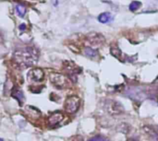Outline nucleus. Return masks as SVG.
<instances>
[{"label":"nucleus","instance_id":"nucleus-17","mask_svg":"<svg viewBox=\"0 0 158 141\" xmlns=\"http://www.w3.org/2000/svg\"><path fill=\"white\" fill-rule=\"evenodd\" d=\"M111 54L117 57V58H119V56L121 55V52L118 48H111Z\"/></svg>","mask_w":158,"mask_h":141},{"label":"nucleus","instance_id":"nucleus-21","mask_svg":"<svg viewBox=\"0 0 158 141\" xmlns=\"http://www.w3.org/2000/svg\"><path fill=\"white\" fill-rule=\"evenodd\" d=\"M0 141H4V140H3L2 138H0Z\"/></svg>","mask_w":158,"mask_h":141},{"label":"nucleus","instance_id":"nucleus-16","mask_svg":"<svg viewBox=\"0 0 158 141\" xmlns=\"http://www.w3.org/2000/svg\"><path fill=\"white\" fill-rule=\"evenodd\" d=\"M88 141H109L107 138H105L103 136H95L92 138H90Z\"/></svg>","mask_w":158,"mask_h":141},{"label":"nucleus","instance_id":"nucleus-11","mask_svg":"<svg viewBox=\"0 0 158 141\" xmlns=\"http://www.w3.org/2000/svg\"><path fill=\"white\" fill-rule=\"evenodd\" d=\"M98 20L101 23H107L112 20V16L109 12H103L98 16Z\"/></svg>","mask_w":158,"mask_h":141},{"label":"nucleus","instance_id":"nucleus-12","mask_svg":"<svg viewBox=\"0 0 158 141\" xmlns=\"http://www.w3.org/2000/svg\"><path fill=\"white\" fill-rule=\"evenodd\" d=\"M12 96L13 98H15L20 104H21V102L23 103V100H24V95H23V92L19 89H14V90L12 91Z\"/></svg>","mask_w":158,"mask_h":141},{"label":"nucleus","instance_id":"nucleus-4","mask_svg":"<svg viewBox=\"0 0 158 141\" xmlns=\"http://www.w3.org/2000/svg\"><path fill=\"white\" fill-rule=\"evenodd\" d=\"M80 105H81L80 98L76 95H71L66 99L64 108L68 114H74L79 110Z\"/></svg>","mask_w":158,"mask_h":141},{"label":"nucleus","instance_id":"nucleus-6","mask_svg":"<svg viewBox=\"0 0 158 141\" xmlns=\"http://www.w3.org/2000/svg\"><path fill=\"white\" fill-rule=\"evenodd\" d=\"M28 77V79L30 82H35V83H38V82H41L43 80L44 78V71L40 68V67H34L32 69H31L27 75Z\"/></svg>","mask_w":158,"mask_h":141},{"label":"nucleus","instance_id":"nucleus-13","mask_svg":"<svg viewBox=\"0 0 158 141\" xmlns=\"http://www.w3.org/2000/svg\"><path fill=\"white\" fill-rule=\"evenodd\" d=\"M84 55L90 58H95L98 56V52L96 50L91 48V47H86L84 49Z\"/></svg>","mask_w":158,"mask_h":141},{"label":"nucleus","instance_id":"nucleus-20","mask_svg":"<svg viewBox=\"0 0 158 141\" xmlns=\"http://www.w3.org/2000/svg\"><path fill=\"white\" fill-rule=\"evenodd\" d=\"M127 141H139L137 138H135V137H131V138H129Z\"/></svg>","mask_w":158,"mask_h":141},{"label":"nucleus","instance_id":"nucleus-7","mask_svg":"<svg viewBox=\"0 0 158 141\" xmlns=\"http://www.w3.org/2000/svg\"><path fill=\"white\" fill-rule=\"evenodd\" d=\"M107 110L112 115H119L124 112V106L117 101H107Z\"/></svg>","mask_w":158,"mask_h":141},{"label":"nucleus","instance_id":"nucleus-10","mask_svg":"<svg viewBox=\"0 0 158 141\" xmlns=\"http://www.w3.org/2000/svg\"><path fill=\"white\" fill-rule=\"evenodd\" d=\"M24 113L25 114L27 115V117H31V118H34V119H37L40 115H41V113L38 109L32 107V106H27L25 107V110H24Z\"/></svg>","mask_w":158,"mask_h":141},{"label":"nucleus","instance_id":"nucleus-9","mask_svg":"<svg viewBox=\"0 0 158 141\" xmlns=\"http://www.w3.org/2000/svg\"><path fill=\"white\" fill-rule=\"evenodd\" d=\"M89 42L92 45H99V44H102L104 42L105 39L104 37L102 35V34H99V33H92V34H89L88 37H87Z\"/></svg>","mask_w":158,"mask_h":141},{"label":"nucleus","instance_id":"nucleus-8","mask_svg":"<svg viewBox=\"0 0 158 141\" xmlns=\"http://www.w3.org/2000/svg\"><path fill=\"white\" fill-rule=\"evenodd\" d=\"M143 135L151 141H158V130L155 127L145 125L142 127Z\"/></svg>","mask_w":158,"mask_h":141},{"label":"nucleus","instance_id":"nucleus-22","mask_svg":"<svg viewBox=\"0 0 158 141\" xmlns=\"http://www.w3.org/2000/svg\"><path fill=\"white\" fill-rule=\"evenodd\" d=\"M0 40H1V36H0Z\"/></svg>","mask_w":158,"mask_h":141},{"label":"nucleus","instance_id":"nucleus-18","mask_svg":"<svg viewBox=\"0 0 158 141\" xmlns=\"http://www.w3.org/2000/svg\"><path fill=\"white\" fill-rule=\"evenodd\" d=\"M70 141H84V140H83V137H82L81 136L77 135V136H72V137L70 138Z\"/></svg>","mask_w":158,"mask_h":141},{"label":"nucleus","instance_id":"nucleus-14","mask_svg":"<svg viewBox=\"0 0 158 141\" xmlns=\"http://www.w3.org/2000/svg\"><path fill=\"white\" fill-rule=\"evenodd\" d=\"M16 12L19 17L23 18L26 14V8L22 5H17L16 6Z\"/></svg>","mask_w":158,"mask_h":141},{"label":"nucleus","instance_id":"nucleus-3","mask_svg":"<svg viewBox=\"0 0 158 141\" xmlns=\"http://www.w3.org/2000/svg\"><path fill=\"white\" fill-rule=\"evenodd\" d=\"M49 79L53 85L58 89L67 88L70 84L69 78H67V76L63 75L62 73H58V72H50Z\"/></svg>","mask_w":158,"mask_h":141},{"label":"nucleus","instance_id":"nucleus-2","mask_svg":"<svg viewBox=\"0 0 158 141\" xmlns=\"http://www.w3.org/2000/svg\"><path fill=\"white\" fill-rule=\"evenodd\" d=\"M126 96L135 102H142L149 97V91L144 87H131L126 89Z\"/></svg>","mask_w":158,"mask_h":141},{"label":"nucleus","instance_id":"nucleus-1","mask_svg":"<svg viewBox=\"0 0 158 141\" xmlns=\"http://www.w3.org/2000/svg\"><path fill=\"white\" fill-rule=\"evenodd\" d=\"M13 59L17 66L21 68H28L33 67L39 60V52L32 46H26L15 50L13 53Z\"/></svg>","mask_w":158,"mask_h":141},{"label":"nucleus","instance_id":"nucleus-5","mask_svg":"<svg viewBox=\"0 0 158 141\" xmlns=\"http://www.w3.org/2000/svg\"><path fill=\"white\" fill-rule=\"evenodd\" d=\"M66 116L61 112H54L47 117V124L50 127L55 128L60 125L65 120Z\"/></svg>","mask_w":158,"mask_h":141},{"label":"nucleus","instance_id":"nucleus-19","mask_svg":"<svg viewBox=\"0 0 158 141\" xmlns=\"http://www.w3.org/2000/svg\"><path fill=\"white\" fill-rule=\"evenodd\" d=\"M25 29H26V25L25 24H22V25L20 26V30L21 31H25Z\"/></svg>","mask_w":158,"mask_h":141},{"label":"nucleus","instance_id":"nucleus-15","mask_svg":"<svg viewBox=\"0 0 158 141\" xmlns=\"http://www.w3.org/2000/svg\"><path fill=\"white\" fill-rule=\"evenodd\" d=\"M141 2H139V1H132V2L130 4L129 9H130V11L134 12V11L138 10V9L141 8Z\"/></svg>","mask_w":158,"mask_h":141}]
</instances>
